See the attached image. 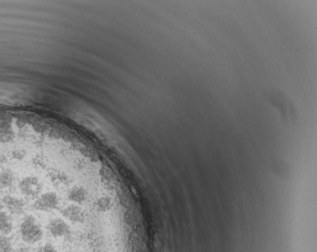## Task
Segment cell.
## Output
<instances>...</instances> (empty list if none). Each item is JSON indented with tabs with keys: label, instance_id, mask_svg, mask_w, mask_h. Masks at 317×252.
<instances>
[{
	"label": "cell",
	"instance_id": "1",
	"mask_svg": "<svg viewBox=\"0 0 317 252\" xmlns=\"http://www.w3.org/2000/svg\"><path fill=\"white\" fill-rule=\"evenodd\" d=\"M20 234L23 241L29 244L41 241L44 237V232L33 215H27L23 218L20 224Z\"/></svg>",
	"mask_w": 317,
	"mask_h": 252
},
{
	"label": "cell",
	"instance_id": "2",
	"mask_svg": "<svg viewBox=\"0 0 317 252\" xmlns=\"http://www.w3.org/2000/svg\"><path fill=\"white\" fill-rule=\"evenodd\" d=\"M19 190L28 197H36L43 191V184L37 177L27 176L19 182Z\"/></svg>",
	"mask_w": 317,
	"mask_h": 252
},
{
	"label": "cell",
	"instance_id": "3",
	"mask_svg": "<svg viewBox=\"0 0 317 252\" xmlns=\"http://www.w3.org/2000/svg\"><path fill=\"white\" fill-rule=\"evenodd\" d=\"M58 196L54 192H47L39 196L34 202V208L39 211H51L58 206Z\"/></svg>",
	"mask_w": 317,
	"mask_h": 252
},
{
	"label": "cell",
	"instance_id": "4",
	"mask_svg": "<svg viewBox=\"0 0 317 252\" xmlns=\"http://www.w3.org/2000/svg\"><path fill=\"white\" fill-rule=\"evenodd\" d=\"M2 203L11 214L19 215L24 212L25 202L21 198L12 195H6L2 198Z\"/></svg>",
	"mask_w": 317,
	"mask_h": 252
},
{
	"label": "cell",
	"instance_id": "5",
	"mask_svg": "<svg viewBox=\"0 0 317 252\" xmlns=\"http://www.w3.org/2000/svg\"><path fill=\"white\" fill-rule=\"evenodd\" d=\"M63 215L68 220L74 223H82L86 219V214L83 211V209L75 204H70L66 206L63 210Z\"/></svg>",
	"mask_w": 317,
	"mask_h": 252
},
{
	"label": "cell",
	"instance_id": "6",
	"mask_svg": "<svg viewBox=\"0 0 317 252\" xmlns=\"http://www.w3.org/2000/svg\"><path fill=\"white\" fill-rule=\"evenodd\" d=\"M49 230L51 231L52 235L55 237H61L65 236L68 233H70L69 226L66 224V222L60 218L53 219L49 224Z\"/></svg>",
	"mask_w": 317,
	"mask_h": 252
},
{
	"label": "cell",
	"instance_id": "7",
	"mask_svg": "<svg viewBox=\"0 0 317 252\" xmlns=\"http://www.w3.org/2000/svg\"><path fill=\"white\" fill-rule=\"evenodd\" d=\"M68 198L75 203H83L88 198V191L81 186L73 187L68 193Z\"/></svg>",
	"mask_w": 317,
	"mask_h": 252
},
{
	"label": "cell",
	"instance_id": "8",
	"mask_svg": "<svg viewBox=\"0 0 317 252\" xmlns=\"http://www.w3.org/2000/svg\"><path fill=\"white\" fill-rule=\"evenodd\" d=\"M12 228L13 223L10 216L2 210H0V232L3 235H8L12 231Z\"/></svg>",
	"mask_w": 317,
	"mask_h": 252
},
{
	"label": "cell",
	"instance_id": "9",
	"mask_svg": "<svg viewBox=\"0 0 317 252\" xmlns=\"http://www.w3.org/2000/svg\"><path fill=\"white\" fill-rule=\"evenodd\" d=\"M14 181V174L10 170L0 171V187H10Z\"/></svg>",
	"mask_w": 317,
	"mask_h": 252
},
{
	"label": "cell",
	"instance_id": "10",
	"mask_svg": "<svg viewBox=\"0 0 317 252\" xmlns=\"http://www.w3.org/2000/svg\"><path fill=\"white\" fill-rule=\"evenodd\" d=\"M13 246L8 237L0 236V252H13Z\"/></svg>",
	"mask_w": 317,
	"mask_h": 252
},
{
	"label": "cell",
	"instance_id": "11",
	"mask_svg": "<svg viewBox=\"0 0 317 252\" xmlns=\"http://www.w3.org/2000/svg\"><path fill=\"white\" fill-rule=\"evenodd\" d=\"M37 252H57V251H56L55 247L53 244L48 243V244H46V245H44V246H42L41 248H39L37 250Z\"/></svg>",
	"mask_w": 317,
	"mask_h": 252
},
{
	"label": "cell",
	"instance_id": "12",
	"mask_svg": "<svg viewBox=\"0 0 317 252\" xmlns=\"http://www.w3.org/2000/svg\"><path fill=\"white\" fill-rule=\"evenodd\" d=\"M53 181L58 183V184H62L65 183L66 181V176L63 174H56L54 176H53Z\"/></svg>",
	"mask_w": 317,
	"mask_h": 252
},
{
	"label": "cell",
	"instance_id": "13",
	"mask_svg": "<svg viewBox=\"0 0 317 252\" xmlns=\"http://www.w3.org/2000/svg\"><path fill=\"white\" fill-rule=\"evenodd\" d=\"M12 156L16 159H23L25 156V151L22 149H15L14 151H12Z\"/></svg>",
	"mask_w": 317,
	"mask_h": 252
},
{
	"label": "cell",
	"instance_id": "14",
	"mask_svg": "<svg viewBox=\"0 0 317 252\" xmlns=\"http://www.w3.org/2000/svg\"><path fill=\"white\" fill-rule=\"evenodd\" d=\"M13 252H30V250L27 247H20L16 250H13Z\"/></svg>",
	"mask_w": 317,
	"mask_h": 252
},
{
	"label": "cell",
	"instance_id": "15",
	"mask_svg": "<svg viewBox=\"0 0 317 252\" xmlns=\"http://www.w3.org/2000/svg\"><path fill=\"white\" fill-rule=\"evenodd\" d=\"M3 208V203H2V199L0 198V210H2Z\"/></svg>",
	"mask_w": 317,
	"mask_h": 252
},
{
	"label": "cell",
	"instance_id": "16",
	"mask_svg": "<svg viewBox=\"0 0 317 252\" xmlns=\"http://www.w3.org/2000/svg\"><path fill=\"white\" fill-rule=\"evenodd\" d=\"M3 160H4V159H3V157H2L1 155H0V163H1V162H3Z\"/></svg>",
	"mask_w": 317,
	"mask_h": 252
}]
</instances>
